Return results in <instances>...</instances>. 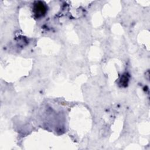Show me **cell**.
Masks as SVG:
<instances>
[{
    "label": "cell",
    "instance_id": "obj_1",
    "mask_svg": "<svg viewBox=\"0 0 150 150\" xmlns=\"http://www.w3.org/2000/svg\"><path fill=\"white\" fill-rule=\"evenodd\" d=\"M34 12L35 14L38 16H41L43 15L46 11V6L41 2H38L35 4L34 6Z\"/></svg>",
    "mask_w": 150,
    "mask_h": 150
}]
</instances>
